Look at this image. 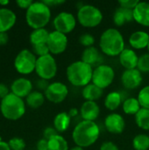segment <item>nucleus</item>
Listing matches in <instances>:
<instances>
[{"label":"nucleus","mask_w":149,"mask_h":150,"mask_svg":"<svg viewBox=\"0 0 149 150\" xmlns=\"http://www.w3.org/2000/svg\"><path fill=\"white\" fill-rule=\"evenodd\" d=\"M100 136V128L95 121H80L73 129L72 139L76 146L83 149L95 144Z\"/></svg>","instance_id":"f257e3e1"},{"label":"nucleus","mask_w":149,"mask_h":150,"mask_svg":"<svg viewBox=\"0 0 149 150\" xmlns=\"http://www.w3.org/2000/svg\"><path fill=\"white\" fill-rule=\"evenodd\" d=\"M99 47L105 55L119 56L126 48L122 33L116 28L106 29L101 34Z\"/></svg>","instance_id":"f03ea898"},{"label":"nucleus","mask_w":149,"mask_h":150,"mask_svg":"<svg viewBox=\"0 0 149 150\" xmlns=\"http://www.w3.org/2000/svg\"><path fill=\"white\" fill-rule=\"evenodd\" d=\"M93 70L90 65L83 61H76L68 66L66 76L72 85L83 88L91 83Z\"/></svg>","instance_id":"7ed1b4c3"},{"label":"nucleus","mask_w":149,"mask_h":150,"mask_svg":"<svg viewBox=\"0 0 149 150\" xmlns=\"http://www.w3.org/2000/svg\"><path fill=\"white\" fill-rule=\"evenodd\" d=\"M51 19V10L43 1L33 2L26 10L25 20L33 30L44 28Z\"/></svg>","instance_id":"20e7f679"},{"label":"nucleus","mask_w":149,"mask_h":150,"mask_svg":"<svg viewBox=\"0 0 149 150\" xmlns=\"http://www.w3.org/2000/svg\"><path fill=\"white\" fill-rule=\"evenodd\" d=\"M0 112L2 115L9 120H18L25 113V104L23 98L11 92L1 99Z\"/></svg>","instance_id":"39448f33"},{"label":"nucleus","mask_w":149,"mask_h":150,"mask_svg":"<svg viewBox=\"0 0 149 150\" xmlns=\"http://www.w3.org/2000/svg\"><path fill=\"white\" fill-rule=\"evenodd\" d=\"M76 17L79 24L87 28L97 27L103 20L102 11L92 4H83L79 7Z\"/></svg>","instance_id":"423d86ee"},{"label":"nucleus","mask_w":149,"mask_h":150,"mask_svg":"<svg viewBox=\"0 0 149 150\" xmlns=\"http://www.w3.org/2000/svg\"><path fill=\"white\" fill-rule=\"evenodd\" d=\"M57 63L53 54H48L37 58L35 72L40 79L51 80L57 74Z\"/></svg>","instance_id":"0eeeda50"},{"label":"nucleus","mask_w":149,"mask_h":150,"mask_svg":"<svg viewBox=\"0 0 149 150\" xmlns=\"http://www.w3.org/2000/svg\"><path fill=\"white\" fill-rule=\"evenodd\" d=\"M37 58L33 52L28 49H23L16 56L14 67L19 74L29 75L35 71Z\"/></svg>","instance_id":"6e6552de"},{"label":"nucleus","mask_w":149,"mask_h":150,"mask_svg":"<svg viewBox=\"0 0 149 150\" xmlns=\"http://www.w3.org/2000/svg\"><path fill=\"white\" fill-rule=\"evenodd\" d=\"M114 78V69L107 64H101L94 69L91 83L104 90L113 83Z\"/></svg>","instance_id":"1a4fd4ad"},{"label":"nucleus","mask_w":149,"mask_h":150,"mask_svg":"<svg viewBox=\"0 0 149 150\" xmlns=\"http://www.w3.org/2000/svg\"><path fill=\"white\" fill-rule=\"evenodd\" d=\"M76 17L68 11H61L54 18L53 25L55 31L67 34L74 31L76 26Z\"/></svg>","instance_id":"9d476101"},{"label":"nucleus","mask_w":149,"mask_h":150,"mask_svg":"<svg viewBox=\"0 0 149 150\" xmlns=\"http://www.w3.org/2000/svg\"><path fill=\"white\" fill-rule=\"evenodd\" d=\"M46 98L54 104L63 102L68 95V89L66 84L61 82H54L49 84L45 91Z\"/></svg>","instance_id":"9b49d317"},{"label":"nucleus","mask_w":149,"mask_h":150,"mask_svg":"<svg viewBox=\"0 0 149 150\" xmlns=\"http://www.w3.org/2000/svg\"><path fill=\"white\" fill-rule=\"evenodd\" d=\"M68 43V40L66 34L57 32L55 30L49 33L47 44L51 54H62L67 49Z\"/></svg>","instance_id":"f8f14e48"},{"label":"nucleus","mask_w":149,"mask_h":150,"mask_svg":"<svg viewBox=\"0 0 149 150\" xmlns=\"http://www.w3.org/2000/svg\"><path fill=\"white\" fill-rule=\"evenodd\" d=\"M105 127L109 133L113 134H120L126 128V121L122 115L112 112L105 117Z\"/></svg>","instance_id":"ddd939ff"},{"label":"nucleus","mask_w":149,"mask_h":150,"mask_svg":"<svg viewBox=\"0 0 149 150\" xmlns=\"http://www.w3.org/2000/svg\"><path fill=\"white\" fill-rule=\"evenodd\" d=\"M142 75L137 69H126L121 76V83L127 90H134L142 83Z\"/></svg>","instance_id":"4468645a"},{"label":"nucleus","mask_w":149,"mask_h":150,"mask_svg":"<svg viewBox=\"0 0 149 150\" xmlns=\"http://www.w3.org/2000/svg\"><path fill=\"white\" fill-rule=\"evenodd\" d=\"M11 93L23 98H26L32 91V82L25 77H20L14 80L11 85Z\"/></svg>","instance_id":"2eb2a0df"},{"label":"nucleus","mask_w":149,"mask_h":150,"mask_svg":"<svg viewBox=\"0 0 149 150\" xmlns=\"http://www.w3.org/2000/svg\"><path fill=\"white\" fill-rule=\"evenodd\" d=\"M80 114L83 120L95 121L100 114V107L97 102L84 101L81 106Z\"/></svg>","instance_id":"dca6fc26"},{"label":"nucleus","mask_w":149,"mask_h":150,"mask_svg":"<svg viewBox=\"0 0 149 150\" xmlns=\"http://www.w3.org/2000/svg\"><path fill=\"white\" fill-rule=\"evenodd\" d=\"M103 60L104 59H103L102 54L94 46L90 47H86L82 53L81 61L90 65L92 68L95 66L97 68V66L103 64Z\"/></svg>","instance_id":"f3484780"},{"label":"nucleus","mask_w":149,"mask_h":150,"mask_svg":"<svg viewBox=\"0 0 149 150\" xmlns=\"http://www.w3.org/2000/svg\"><path fill=\"white\" fill-rule=\"evenodd\" d=\"M16 14L11 9L0 8V33H7L16 23Z\"/></svg>","instance_id":"a211bd4d"},{"label":"nucleus","mask_w":149,"mask_h":150,"mask_svg":"<svg viewBox=\"0 0 149 150\" xmlns=\"http://www.w3.org/2000/svg\"><path fill=\"white\" fill-rule=\"evenodd\" d=\"M133 20L138 24L149 27V3L140 2L133 9Z\"/></svg>","instance_id":"6ab92c4d"},{"label":"nucleus","mask_w":149,"mask_h":150,"mask_svg":"<svg viewBox=\"0 0 149 150\" xmlns=\"http://www.w3.org/2000/svg\"><path fill=\"white\" fill-rule=\"evenodd\" d=\"M119 62L126 69H137L139 56L133 48H125L123 52L119 55Z\"/></svg>","instance_id":"aec40b11"},{"label":"nucleus","mask_w":149,"mask_h":150,"mask_svg":"<svg viewBox=\"0 0 149 150\" xmlns=\"http://www.w3.org/2000/svg\"><path fill=\"white\" fill-rule=\"evenodd\" d=\"M149 33L145 31H136L129 37V44L133 49H143L148 47Z\"/></svg>","instance_id":"412c9836"},{"label":"nucleus","mask_w":149,"mask_h":150,"mask_svg":"<svg viewBox=\"0 0 149 150\" xmlns=\"http://www.w3.org/2000/svg\"><path fill=\"white\" fill-rule=\"evenodd\" d=\"M113 23L117 26H122L126 23H130L133 20V10L126 9L123 7H119L116 9L112 16Z\"/></svg>","instance_id":"4be33fe9"},{"label":"nucleus","mask_w":149,"mask_h":150,"mask_svg":"<svg viewBox=\"0 0 149 150\" xmlns=\"http://www.w3.org/2000/svg\"><path fill=\"white\" fill-rule=\"evenodd\" d=\"M103 94H104V90L93 84L92 83L83 87L82 91V96L85 99V101L96 102L102 98Z\"/></svg>","instance_id":"5701e85b"},{"label":"nucleus","mask_w":149,"mask_h":150,"mask_svg":"<svg viewBox=\"0 0 149 150\" xmlns=\"http://www.w3.org/2000/svg\"><path fill=\"white\" fill-rule=\"evenodd\" d=\"M71 118L66 112H61L54 119V127L58 133H64L70 126Z\"/></svg>","instance_id":"b1692460"},{"label":"nucleus","mask_w":149,"mask_h":150,"mask_svg":"<svg viewBox=\"0 0 149 150\" xmlns=\"http://www.w3.org/2000/svg\"><path fill=\"white\" fill-rule=\"evenodd\" d=\"M49 36V32L45 28L35 29L30 34L29 40L32 46L40 45V44H47Z\"/></svg>","instance_id":"393cba45"},{"label":"nucleus","mask_w":149,"mask_h":150,"mask_svg":"<svg viewBox=\"0 0 149 150\" xmlns=\"http://www.w3.org/2000/svg\"><path fill=\"white\" fill-rule=\"evenodd\" d=\"M122 104V96L119 91H112L105 98V106L109 111L117 110Z\"/></svg>","instance_id":"a878e982"},{"label":"nucleus","mask_w":149,"mask_h":150,"mask_svg":"<svg viewBox=\"0 0 149 150\" xmlns=\"http://www.w3.org/2000/svg\"><path fill=\"white\" fill-rule=\"evenodd\" d=\"M45 98H46L45 94H43L41 91H32L25 98V101H26V105L29 107H31L32 109H37L44 104Z\"/></svg>","instance_id":"bb28decb"},{"label":"nucleus","mask_w":149,"mask_h":150,"mask_svg":"<svg viewBox=\"0 0 149 150\" xmlns=\"http://www.w3.org/2000/svg\"><path fill=\"white\" fill-rule=\"evenodd\" d=\"M123 112L127 115H136L141 109V104L136 98H128L122 104Z\"/></svg>","instance_id":"cd10ccee"},{"label":"nucleus","mask_w":149,"mask_h":150,"mask_svg":"<svg viewBox=\"0 0 149 150\" xmlns=\"http://www.w3.org/2000/svg\"><path fill=\"white\" fill-rule=\"evenodd\" d=\"M136 125L142 130H149V109L141 108L134 116Z\"/></svg>","instance_id":"c85d7f7f"},{"label":"nucleus","mask_w":149,"mask_h":150,"mask_svg":"<svg viewBox=\"0 0 149 150\" xmlns=\"http://www.w3.org/2000/svg\"><path fill=\"white\" fill-rule=\"evenodd\" d=\"M48 150H69L67 140L61 134H57L48 141Z\"/></svg>","instance_id":"c756f323"},{"label":"nucleus","mask_w":149,"mask_h":150,"mask_svg":"<svg viewBox=\"0 0 149 150\" xmlns=\"http://www.w3.org/2000/svg\"><path fill=\"white\" fill-rule=\"evenodd\" d=\"M133 147L135 150L149 149V136L144 134L136 135L133 140Z\"/></svg>","instance_id":"7c9ffc66"},{"label":"nucleus","mask_w":149,"mask_h":150,"mask_svg":"<svg viewBox=\"0 0 149 150\" xmlns=\"http://www.w3.org/2000/svg\"><path fill=\"white\" fill-rule=\"evenodd\" d=\"M141 108H146L149 109V85H147L143 87L137 97Z\"/></svg>","instance_id":"2f4dec72"},{"label":"nucleus","mask_w":149,"mask_h":150,"mask_svg":"<svg viewBox=\"0 0 149 150\" xmlns=\"http://www.w3.org/2000/svg\"><path fill=\"white\" fill-rule=\"evenodd\" d=\"M137 69L140 70L141 73H149V53L139 56Z\"/></svg>","instance_id":"473e14b6"},{"label":"nucleus","mask_w":149,"mask_h":150,"mask_svg":"<svg viewBox=\"0 0 149 150\" xmlns=\"http://www.w3.org/2000/svg\"><path fill=\"white\" fill-rule=\"evenodd\" d=\"M78 41L82 46L85 47V48L86 47H93V45L95 43V38L90 33H83V34L80 35V37L78 39Z\"/></svg>","instance_id":"72a5a7b5"},{"label":"nucleus","mask_w":149,"mask_h":150,"mask_svg":"<svg viewBox=\"0 0 149 150\" xmlns=\"http://www.w3.org/2000/svg\"><path fill=\"white\" fill-rule=\"evenodd\" d=\"M8 145L11 150H25V142L22 138L14 137L8 142Z\"/></svg>","instance_id":"f704fd0d"},{"label":"nucleus","mask_w":149,"mask_h":150,"mask_svg":"<svg viewBox=\"0 0 149 150\" xmlns=\"http://www.w3.org/2000/svg\"><path fill=\"white\" fill-rule=\"evenodd\" d=\"M32 51L35 55H38V57L44 56V55L50 54L47 44H40V45L32 46Z\"/></svg>","instance_id":"c9c22d12"},{"label":"nucleus","mask_w":149,"mask_h":150,"mask_svg":"<svg viewBox=\"0 0 149 150\" xmlns=\"http://www.w3.org/2000/svg\"><path fill=\"white\" fill-rule=\"evenodd\" d=\"M139 3H140V1H138V0H119V4L120 7L133 10V11L137 6V4Z\"/></svg>","instance_id":"e433bc0d"},{"label":"nucleus","mask_w":149,"mask_h":150,"mask_svg":"<svg viewBox=\"0 0 149 150\" xmlns=\"http://www.w3.org/2000/svg\"><path fill=\"white\" fill-rule=\"evenodd\" d=\"M57 134H58V132L55 130L54 127H47L43 131V138L47 141H49L50 139H52Z\"/></svg>","instance_id":"4c0bfd02"},{"label":"nucleus","mask_w":149,"mask_h":150,"mask_svg":"<svg viewBox=\"0 0 149 150\" xmlns=\"http://www.w3.org/2000/svg\"><path fill=\"white\" fill-rule=\"evenodd\" d=\"M100 150H119V147L112 142H105L100 146Z\"/></svg>","instance_id":"58836bf2"},{"label":"nucleus","mask_w":149,"mask_h":150,"mask_svg":"<svg viewBox=\"0 0 149 150\" xmlns=\"http://www.w3.org/2000/svg\"><path fill=\"white\" fill-rule=\"evenodd\" d=\"M37 150H48V141L42 138L38 141L36 144Z\"/></svg>","instance_id":"ea45409f"},{"label":"nucleus","mask_w":149,"mask_h":150,"mask_svg":"<svg viewBox=\"0 0 149 150\" xmlns=\"http://www.w3.org/2000/svg\"><path fill=\"white\" fill-rule=\"evenodd\" d=\"M32 0H17L16 4H18V6L21 9H25L27 10L32 4Z\"/></svg>","instance_id":"a19ab883"},{"label":"nucleus","mask_w":149,"mask_h":150,"mask_svg":"<svg viewBox=\"0 0 149 150\" xmlns=\"http://www.w3.org/2000/svg\"><path fill=\"white\" fill-rule=\"evenodd\" d=\"M50 83H48V82L47 80L44 79H40L36 82V86L40 91H44V92L47 91V87L49 86Z\"/></svg>","instance_id":"79ce46f5"},{"label":"nucleus","mask_w":149,"mask_h":150,"mask_svg":"<svg viewBox=\"0 0 149 150\" xmlns=\"http://www.w3.org/2000/svg\"><path fill=\"white\" fill-rule=\"evenodd\" d=\"M10 93H11V92H10V91H9V88L6 86V84L0 83V98H1V99L7 97Z\"/></svg>","instance_id":"37998d69"},{"label":"nucleus","mask_w":149,"mask_h":150,"mask_svg":"<svg viewBox=\"0 0 149 150\" xmlns=\"http://www.w3.org/2000/svg\"><path fill=\"white\" fill-rule=\"evenodd\" d=\"M43 2L49 7H54V6L60 5L65 3L64 0H44Z\"/></svg>","instance_id":"c03bdc74"},{"label":"nucleus","mask_w":149,"mask_h":150,"mask_svg":"<svg viewBox=\"0 0 149 150\" xmlns=\"http://www.w3.org/2000/svg\"><path fill=\"white\" fill-rule=\"evenodd\" d=\"M9 40L7 33H0V45H5Z\"/></svg>","instance_id":"a18cd8bd"},{"label":"nucleus","mask_w":149,"mask_h":150,"mask_svg":"<svg viewBox=\"0 0 149 150\" xmlns=\"http://www.w3.org/2000/svg\"><path fill=\"white\" fill-rule=\"evenodd\" d=\"M68 115L70 116V118H74V117H76L79 113L78 110L76 108H71L69 111H68Z\"/></svg>","instance_id":"49530a36"},{"label":"nucleus","mask_w":149,"mask_h":150,"mask_svg":"<svg viewBox=\"0 0 149 150\" xmlns=\"http://www.w3.org/2000/svg\"><path fill=\"white\" fill-rule=\"evenodd\" d=\"M0 150H11L8 142H0Z\"/></svg>","instance_id":"de8ad7c7"},{"label":"nucleus","mask_w":149,"mask_h":150,"mask_svg":"<svg viewBox=\"0 0 149 150\" xmlns=\"http://www.w3.org/2000/svg\"><path fill=\"white\" fill-rule=\"evenodd\" d=\"M9 3H10V2H9L8 0H4H4H3V1L1 0V1H0V5H3V6H5V5H7V4H9Z\"/></svg>","instance_id":"09e8293b"},{"label":"nucleus","mask_w":149,"mask_h":150,"mask_svg":"<svg viewBox=\"0 0 149 150\" xmlns=\"http://www.w3.org/2000/svg\"><path fill=\"white\" fill-rule=\"evenodd\" d=\"M69 150H85L84 149H83V148H81V147H78V146H75V147H73L71 149Z\"/></svg>","instance_id":"8fccbe9b"},{"label":"nucleus","mask_w":149,"mask_h":150,"mask_svg":"<svg viewBox=\"0 0 149 150\" xmlns=\"http://www.w3.org/2000/svg\"><path fill=\"white\" fill-rule=\"evenodd\" d=\"M147 48H148V53H149V43H148V47H147Z\"/></svg>","instance_id":"3c124183"},{"label":"nucleus","mask_w":149,"mask_h":150,"mask_svg":"<svg viewBox=\"0 0 149 150\" xmlns=\"http://www.w3.org/2000/svg\"><path fill=\"white\" fill-rule=\"evenodd\" d=\"M148 136H149V135H148Z\"/></svg>","instance_id":"603ef678"}]
</instances>
